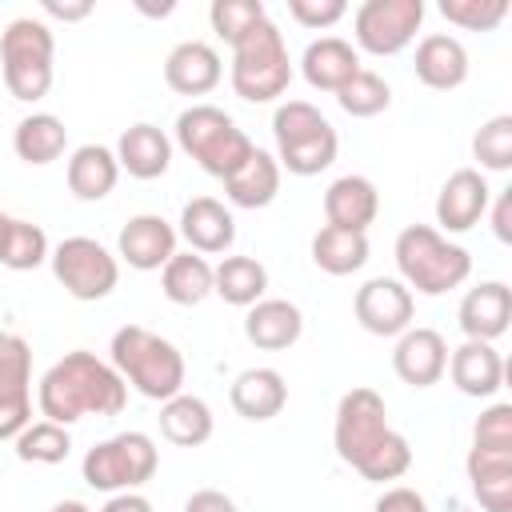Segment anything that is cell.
I'll return each instance as SVG.
<instances>
[{
    "instance_id": "33",
    "label": "cell",
    "mask_w": 512,
    "mask_h": 512,
    "mask_svg": "<svg viewBox=\"0 0 512 512\" xmlns=\"http://www.w3.org/2000/svg\"><path fill=\"white\" fill-rule=\"evenodd\" d=\"M160 292L180 304V308H196L212 296V264L200 252H176L164 268H160Z\"/></svg>"
},
{
    "instance_id": "42",
    "label": "cell",
    "mask_w": 512,
    "mask_h": 512,
    "mask_svg": "<svg viewBox=\"0 0 512 512\" xmlns=\"http://www.w3.org/2000/svg\"><path fill=\"white\" fill-rule=\"evenodd\" d=\"M472 448L488 452H512V404H492L472 424Z\"/></svg>"
},
{
    "instance_id": "10",
    "label": "cell",
    "mask_w": 512,
    "mask_h": 512,
    "mask_svg": "<svg viewBox=\"0 0 512 512\" xmlns=\"http://www.w3.org/2000/svg\"><path fill=\"white\" fill-rule=\"evenodd\" d=\"M388 436V408L384 396L376 388H348L336 404V424H332V444L336 456L352 468H360V460Z\"/></svg>"
},
{
    "instance_id": "11",
    "label": "cell",
    "mask_w": 512,
    "mask_h": 512,
    "mask_svg": "<svg viewBox=\"0 0 512 512\" xmlns=\"http://www.w3.org/2000/svg\"><path fill=\"white\" fill-rule=\"evenodd\" d=\"M424 24V0H364L352 16L356 48L372 56L404 52Z\"/></svg>"
},
{
    "instance_id": "45",
    "label": "cell",
    "mask_w": 512,
    "mask_h": 512,
    "mask_svg": "<svg viewBox=\"0 0 512 512\" xmlns=\"http://www.w3.org/2000/svg\"><path fill=\"white\" fill-rule=\"evenodd\" d=\"M492 212V232L500 244H512V188H500L496 200H488Z\"/></svg>"
},
{
    "instance_id": "12",
    "label": "cell",
    "mask_w": 512,
    "mask_h": 512,
    "mask_svg": "<svg viewBox=\"0 0 512 512\" xmlns=\"http://www.w3.org/2000/svg\"><path fill=\"white\" fill-rule=\"evenodd\" d=\"M24 424H32V348L0 332V440H16Z\"/></svg>"
},
{
    "instance_id": "38",
    "label": "cell",
    "mask_w": 512,
    "mask_h": 512,
    "mask_svg": "<svg viewBox=\"0 0 512 512\" xmlns=\"http://www.w3.org/2000/svg\"><path fill=\"white\" fill-rule=\"evenodd\" d=\"M472 156L480 172H508L512 168V116H492L472 136Z\"/></svg>"
},
{
    "instance_id": "1",
    "label": "cell",
    "mask_w": 512,
    "mask_h": 512,
    "mask_svg": "<svg viewBox=\"0 0 512 512\" xmlns=\"http://www.w3.org/2000/svg\"><path fill=\"white\" fill-rule=\"evenodd\" d=\"M36 404L40 416L52 424H76L84 416H120L128 404V384L120 380V372L100 360L96 352H64L36 388Z\"/></svg>"
},
{
    "instance_id": "15",
    "label": "cell",
    "mask_w": 512,
    "mask_h": 512,
    "mask_svg": "<svg viewBox=\"0 0 512 512\" xmlns=\"http://www.w3.org/2000/svg\"><path fill=\"white\" fill-rule=\"evenodd\" d=\"M488 200L492 188L484 180L480 168H456L436 196V224L444 232H468L480 224V216H488Z\"/></svg>"
},
{
    "instance_id": "24",
    "label": "cell",
    "mask_w": 512,
    "mask_h": 512,
    "mask_svg": "<svg viewBox=\"0 0 512 512\" xmlns=\"http://www.w3.org/2000/svg\"><path fill=\"white\" fill-rule=\"evenodd\" d=\"M112 152H116L120 172H128L132 180H160L172 164V140L164 136V128H156L148 120L124 128Z\"/></svg>"
},
{
    "instance_id": "18",
    "label": "cell",
    "mask_w": 512,
    "mask_h": 512,
    "mask_svg": "<svg viewBox=\"0 0 512 512\" xmlns=\"http://www.w3.org/2000/svg\"><path fill=\"white\" fill-rule=\"evenodd\" d=\"M456 320H460L464 340H488V344L500 340L512 324V288L504 280H484L468 288Z\"/></svg>"
},
{
    "instance_id": "13",
    "label": "cell",
    "mask_w": 512,
    "mask_h": 512,
    "mask_svg": "<svg viewBox=\"0 0 512 512\" xmlns=\"http://www.w3.org/2000/svg\"><path fill=\"white\" fill-rule=\"evenodd\" d=\"M356 324L372 336H400L412 328L416 316V296L396 280V276H372L356 288L352 300Z\"/></svg>"
},
{
    "instance_id": "17",
    "label": "cell",
    "mask_w": 512,
    "mask_h": 512,
    "mask_svg": "<svg viewBox=\"0 0 512 512\" xmlns=\"http://www.w3.org/2000/svg\"><path fill=\"white\" fill-rule=\"evenodd\" d=\"M448 368V344L436 328H408L396 336L392 348V372L408 384V388H432L440 384Z\"/></svg>"
},
{
    "instance_id": "46",
    "label": "cell",
    "mask_w": 512,
    "mask_h": 512,
    "mask_svg": "<svg viewBox=\"0 0 512 512\" xmlns=\"http://www.w3.org/2000/svg\"><path fill=\"white\" fill-rule=\"evenodd\" d=\"M184 512H240V508H236V500L224 496L220 488H200V492L188 496Z\"/></svg>"
},
{
    "instance_id": "43",
    "label": "cell",
    "mask_w": 512,
    "mask_h": 512,
    "mask_svg": "<svg viewBox=\"0 0 512 512\" xmlns=\"http://www.w3.org/2000/svg\"><path fill=\"white\" fill-rule=\"evenodd\" d=\"M288 16L312 32L320 28H332L336 20L348 16V4L344 0H288Z\"/></svg>"
},
{
    "instance_id": "37",
    "label": "cell",
    "mask_w": 512,
    "mask_h": 512,
    "mask_svg": "<svg viewBox=\"0 0 512 512\" xmlns=\"http://www.w3.org/2000/svg\"><path fill=\"white\" fill-rule=\"evenodd\" d=\"M336 104H340L348 116L368 120V116H380V112L392 104V88H388V80H384L380 72L360 68V72L336 92Z\"/></svg>"
},
{
    "instance_id": "48",
    "label": "cell",
    "mask_w": 512,
    "mask_h": 512,
    "mask_svg": "<svg viewBox=\"0 0 512 512\" xmlns=\"http://www.w3.org/2000/svg\"><path fill=\"white\" fill-rule=\"evenodd\" d=\"M100 512H156V508H152V500L140 496V492H116V496H108V504H104Z\"/></svg>"
},
{
    "instance_id": "23",
    "label": "cell",
    "mask_w": 512,
    "mask_h": 512,
    "mask_svg": "<svg viewBox=\"0 0 512 512\" xmlns=\"http://www.w3.org/2000/svg\"><path fill=\"white\" fill-rule=\"evenodd\" d=\"M416 80L432 92H456L468 80V48L448 36V32H432L416 44Z\"/></svg>"
},
{
    "instance_id": "28",
    "label": "cell",
    "mask_w": 512,
    "mask_h": 512,
    "mask_svg": "<svg viewBox=\"0 0 512 512\" xmlns=\"http://www.w3.org/2000/svg\"><path fill=\"white\" fill-rule=\"evenodd\" d=\"M280 164H276V156L272 152H264V148H256L228 180H224V196H228V204L232 208H268L276 196H280Z\"/></svg>"
},
{
    "instance_id": "21",
    "label": "cell",
    "mask_w": 512,
    "mask_h": 512,
    "mask_svg": "<svg viewBox=\"0 0 512 512\" xmlns=\"http://www.w3.org/2000/svg\"><path fill=\"white\" fill-rule=\"evenodd\" d=\"M380 216V192L368 176L348 172L336 176L324 192V220L332 228H348V232H368V224Z\"/></svg>"
},
{
    "instance_id": "30",
    "label": "cell",
    "mask_w": 512,
    "mask_h": 512,
    "mask_svg": "<svg viewBox=\"0 0 512 512\" xmlns=\"http://www.w3.org/2000/svg\"><path fill=\"white\" fill-rule=\"evenodd\" d=\"M212 408L208 400L192 396V392H176L172 400L160 404V436L176 448H200L212 440Z\"/></svg>"
},
{
    "instance_id": "27",
    "label": "cell",
    "mask_w": 512,
    "mask_h": 512,
    "mask_svg": "<svg viewBox=\"0 0 512 512\" xmlns=\"http://www.w3.org/2000/svg\"><path fill=\"white\" fill-rule=\"evenodd\" d=\"M464 472L472 496L480 500V512H512V452L468 448Z\"/></svg>"
},
{
    "instance_id": "8",
    "label": "cell",
    "mask_w": 512,
    "mask_h": 512,
    "mask_svg": "<svg viewBox=\"0 0 512 512\" xmlns=\"http://www.w3.org/2000/svg\"><path fill=\"white\" fill-rule=\"evenodd\" d=\"M160 468V452L156 440L148 432H116L108 440H100L96 448L84 452V484L96 492H136L140 484H148Z\"/></svg>"
},
{
    "instance_id": "16",
    "label": "cell",
    "mask_w": 512,
    "mask_h": 512,
    "mask_svg": "<svg viewBox=\"0 0 512 512\" xmlns=\"http://www.w3.org/2000/svg\"><path fill=\"white\" fill-rule=\"evenodd\" d=\"M176 236L188 240V252L200 256H224L236 244V216L224 208L216 196H192L180 208V228Z\"/></svg>"
},
{
    "instance_id": "32",
    "label": "cell",
    "mask_w": 512,
    "mask_h": 512,
    "mask_svg": "<svg viewBox=\"0 0 512 512\" xmlns=\"http://www.w3.org/2000/svg\"><path fill=\"white\" fill-rule=\"evenodd\" d=\"M212 292L232 308H252L268 292V268L256 256H224L212 264Z\"/></svg>"
},
{
    "instance_id": "36",
    "label": "cell",
    "mask_w": 512,
    "mask_h": 512,
    "mask_svg": "<svg viewBox=\"0 0 512 512\" xmlns=\"http://www.w3.org/2000/svg\"><path fill=\"white\" fill-rule=\"evenodd\" d=\"M12 444H16V456H20L24 464H64L68 452H72L68 428H64V424H52V420H32V424H24Z\"/></svg>"
},
{
    "instance_id": "9",
    "label": "cell",
    "mask_w": 512,
    "mask_h": 512,
    "mask_svg": "<svg viewBox=\"0 0 512 512\" xmlns=\"http://www.w3.org/2000/svg\"><path fill=\"white\" fill-rule=\"evenodd\" d=\"M52 276L56 284L72 296V300H104L112 296V288L120 284V260L92 236H68L48 252Z\"/></svg>"
},
{
    "instance_id": "6",
    "label": "cell",
    "mask_w": 512,
    "mask_h": 512,
    "mask_svg": "<svg viewBox=\"0 0 512 512\" xmlns=\"http://www.w3.org/2000/svg\"><path fill=\"white\" fill-rule=\"evenodd\" d=\"M56 36L44 20L36 16H16L4 32H0V72H4V88L12 100H40L52 88L56 76Z\"/></svg>"
},
{
    "instance_id": "29",
    "label": "cell",
    "mask_w": 512,
    "mask_h": 512,
    "mask_svg": "<svg viewBox=\"0 0 512 512\" xmlns=\"http://www.w3.org/2000/svg\"><path fill=\"white\" fill-rule=\"evenodd\" d=\"M68 192L84 204H96L104 200L116 180H120V164H116V152L104 148V144H80L72 156H68Z\"/></svg>"
},
{
    "instance_id": "5",
    "label": "cell",
    "mask_w": 512,
    "mask_h": 512,
    "mask_svg": "<svg viewBox=\"0 0 512 512\" xmlns=\"http://www.w3.org/2000/svg\"><path fill=\"white\" fill-rule=\"evenodd\" d=\"M176 144L180 152H188L208 176L228 180L252 152L256 144L248 140V132L216 104H192L176 116Z\"/></svg>"
},
{
    "instance_id": "3",
    "label": "cell",
    "mask_w": 512,
    "mask_h": 512,
    "mask_svg": "<svg viewBox=\"0 0 512 512\" xmlns=\"http://www.w3.org/2000/svg\"><path fill=\"white\" fill-rule=\"evenodd\" d=\"M396 268H400V284L408 292H420V296H444L452 288H460L468 276H472V256L468 248L452 244L440 228L432 224H408L400 236H396Z\"/></svg>"
},
{
    "instance_id": "49",
    "label": "cell",
    "mask_w": 512,
    "mask_h": 512,
    "mask_svg": "<svg viewBox=\"0 0 512 512\" xmlns=\"http://www.w3.org/2000/svg\"><path fill=\"white\" fill-rule=\"evenodd\" d=\"M48 512H92L84 500H60V504H52Z\"/></svg>"
},
{
    "instance_id": "34",
    "label": "cell",
    "mask_w": 512,
    "mask_h": 512,
    "mask_svg": "<svg viewBox=\"0 0 512 512\" xmlns=\"http://www.w3.org/2000/svg\"><path fill=\"white\" fill-rule=\"evenodd\" d=\"M312 264L328 276H352L368 264V232H348L324 224L312 236Z\"/></svg>"
},
{
    "instance_id": "4",
    "label": "cell",
    "mask_w": 512,
    "mask_h": 512,
    "mask_svg": "<svg viewBox=\"0 0 512 512\" xmlns=\"http://www.w3.org/2000/svg\"><path fill=\"white\" fill-rule=\"evenodd\" d=\"M272 140H276V164L292 176H320L336 152L340 136L328 124V116L308 100H284L272 112Z\"/></svg>"
},
{
    "instance_id": "25",
    "label": "cell",
    "mask_w": 512,
    "mask_h": 512,
    "mask_svg": "<svg viewBox=\"0 0 512 512\" xmlns=\"http://www.w3.org/2000/svg\"><path fill=\"white\" fill-rule=\"evenodd\" d=\"M356 72H360V52L344 36H320L300 56V76L316 92H332L336 96Z\"/></svg>"
},
{
    "instance_id": "47",
    "label": "cell",
    "mask_w": 512,
    "mask_h": 512,
    "mask_svg": "<svg viewBox=\"0 0 512 512\" xmlns=\"http://www.w3.org/2000/svg\"><path fill=\"white\" fill-rule=\"evenodd\" d=\"M40 8H44L48 16L64 20V24H72V20H84V16H92V0H44Z\"/></svg>"
},
{
    "instance_id": "52",
    "label": "cell",
    "mask_w": 512,
    "mask_h": 512,
    "mask_svg": "<svg viewBox=\"0 0 512 512\" xmlns=\"http://www.w3.org/2000/svg\"><path fill=\"white\" fill-rule=\"evenodd\" d=\"M4 224H8V212H0V232H4Z\"/></svg>"
},
{
    "instance_id": "19",
    "label": "cell",
    "mask_w": 512,
    "mask_h": 512,
    "mask_svg": "<svg viewBox=\"0 0 512 512\" xmlns=\"http://www.w3.org/2000/svg\"><path fill=\"white\" fill-rule=\"evenodd\" d=\"M444 372L452 376L456 392L472 400H488L504 388V356L488 340H464L460 348H452Z\"/></svg>"
},
{
    "instance_id": "31",
    "label": "cell",
    "mask_w": 512,
    "mask_h": 512,
    "mask_svg": "<svg viewBox=\"0 0 512 512\" xmlns=\"http://www.w3.org/2000/svg\"><path fill=\"white\" fill-rule=\"evenodd\" d=\"M64 148H68V128H64V120L52 116V112H32V116H24V120L16 124V132H12V152H16L24 164H32V168H44V164L60 160Z\"/></svg>"
},
{
    "instance_id": "35",
    "label": "cell",
    "mask_w": 512,
    "mask_h": 512,
    "mask_svg": "<svg viewBox=\"0 0 512 512\" xmlns=\"http://www.w3.org/2000/svg\"><path fill=\"white\" fill-rule=\"evenodd\" d=\"M48 252H52V244H48V236H44L40 224L20 220V216H8V224L0 232V264L4 268L32 272V268H40L48 260Z\"/></svg>"
},
{
    "instance_id": "51",
    "label": "cell",
    "mask_w": 512,
    "mask_h": 512,
    "mask_svg": "<svg viewBox=\"0 0 512 512\" xmlns=\"http://www.w3.org/2000/svg\"><path fill=\"white\" fill-rule=\"evenodd\" d=\"M444 512H472V508H468V504H460V500H452V504H448Z\"/></svg>"
},
{
    "instance_id": "20",
    "label": "cell",
    "mask_w": 512,
    "mask_h": 512,
    "mask_svg": "<svg viewBox=\"0 0 512 512\" xmlns=\"http://www.w3.org/2000/svg\"><path fill=\"white\" fill-rule=\"evenodd\" d=\"M224 76L220 52L204 40H180L164 56V84L180 96H208Z\"/></svg>"
},
{
    "instance_id": "26",
    "label": "cell",
    "mask_w": 512,
    "mask_h": 512,
    "mask_svg": "<svg viewBox=\"0 0 512 512\" xmlns=\"http://www.w3.org/2000/svg\"><path fill=\"white\" fill-rule=\"evenodd\" d=\"M228 400H232L236 416L260 424V420H272V416L284 412V404H288V384H284V376H280L276 368H244V372L232 380Z\"/></svg>"
},
{
    "instance_id": "40",
    "label": "cell",
    "mask_w": 512,
    "mask_h": 512,
    "mask_svg": "<svg viewBox=\"0 0 512 512\" xmlns=\"http://www.w3.org/2000/svg\"><path fill=\"white\" fill-rule=\"evenodd\" d=\"M208 20H212V32L232 48L244 32H252L260 20H268V12L260 0H212Z\"/></svg>"
},
{
    "instance_id": "41",
    "label": "cell",
    "mask_w": 512,
    "mask_h": 512,
    "mask_svg": "<svg viewBox=\"0 0 512 512\" xmlns=\"http://www.w3.org/2000/svg\"><path fill=\"white\" fill-rule=\"evenodd\" d=\"M440 16L464 32H492L508 16V0H440Z\"/></svg>"
},
{
    "instance_id": "39",
    "label": "cell",
    "mask_w": 512,
    "mask_h": 512,
    "mask_svg": "<svg viewBox=\"0 0 512 512\" xmlns=\"http://www.w3.org/2000/svg\"><path fill=\"white\" fill-rule=\"evenodd\" d=\"M412 468V444L396 432V428H388V436L360 460V476L364 480H372V484H384V480H400L404 472Z\"/></svg>"
},
{
    "instance_id": "2",
    "label": "cell",
    "mask_w": 512,
    "mask_h": 512,
    "mask_svg": "<svg viewBox=\"0 0 512 512\" xmlns=\"http://www.w3.org/2000/svg\"><path fill=\"white\" fill-rule=\"evenodd\" d=\"M108 364L144 400L164 404L176 392H184V356H180V348L172 340H164L160 332L144 328V324H124V328L112 332Z\"/></svg>"
},
{
    "instance_id": "50",
    "label": "cell",
    "mask_w": 512,
    "mask_h": 512,
    "mask_svg": "<svg viewBox=\"0 0 512 512\" xmlns=\"http://www.w3.org/2000/svg\"><path fill=\"white\" fill-rule=\"evenodd\" d=\"M136 8H140L144 16H172V8H176V4L168 0V4H160V8H152V4H136Z\"/></svg>"
},
{
    "instance_id": "22",
    "label": "cell",
    "mask_w": 512,
    "mask_h": 512,
    "mask_svg": "<svg viewBox=\"0 0 512 512\" xmlns=\"http://www.w3.org/2000/svg\"><path fill=\"white\" fill-rule=\"evenodd\" d=\"M244 336L260 352H284L304 336V312L292 300L264 296L244 312Z\"/></svg>"
},
{
    "instance_id": "44",
    "label": "cell",
    "mask_w": 512,
    "mask_h": 512,
    "mask_svg": "<svg viewBox=\"0 0 512 512\" xmlns=\"http://www.w3.org/2000/svg\"><path fill=\"white\" fill-rule=\"evenodd\" d=\"M372 512H428V504H424V496L416 492V488H388L376 504H372Z\"/></svg>"
},
{
    "instance_id": "7",
    "label": "cell",
    "mask_w": 512,
    "mask_h": 512,
    "mask_svg": "<svg viewBox=\"0 0 512 512\" xmlns=\"http://www.w3.org/2000/svg\"><path fill=\"white\" fill-rule=\"evenodd\" d=\"M232 92L248 104H268L288 92L292 84V60L284 32L272 20H260L252 32H244L232 44Z\"/></svg>"
},
{
    "instance_id": "14",
    "label": "cell",
    "mask_w": 512,
    "mask_h": 512,
    "mask_svg": "<svg viewBox=\"0 0 512 512\" xmlns=\"http://www.w3.org/2000/svg\"><path fill=\"white\" fill-rule=\"evenodd\" d=\"M172 256H176V228L156 212L132 216L116 236V260H124L136 272H160Z\"/></svg>"
}]
</instances>
